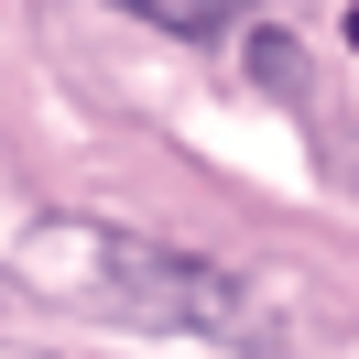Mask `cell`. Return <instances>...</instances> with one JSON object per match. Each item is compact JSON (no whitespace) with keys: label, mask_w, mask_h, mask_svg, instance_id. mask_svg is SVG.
<instances>
[{"label":"cell","mask_w":359,"mask_h":359,"mask_svg":"<svg viewBox=\"0 0 359 359\" xmlns=\"http://www.w3.org/2000/svg\"><path fill=\"white\" fill-rule=\"evenodd\" d=\"M33 272L66 283V294H88V305H109V316H131V327H153V337H218V348H250V359L283 348V327H272L262 294L229 262H196V250H175V240L55 218L44 250H33Z\"/></svg>","instance_id":"1"},{"label":"cell","mask_w":359,"mask_h":359,"mask_svg":"<svg viewBox=\"0 0 359 359\" xmlns=\"http://www.w3.org/2000/svg\"><path fill=\"white\" fill-rule=\"evenodd\" d=\"M109 11H131V22L175 33V44H218V33H240L262 0H109Z\"/></svg>","instance_id":"2"},{"label":"cell","mask_w":359,"mask_h":359,"mask_svg":"<svg viewBox=\"0 0 359 359\" xmlns=\"http://www.w3.org/2000/svg\"><path fill=\"white\" fill-rule=\"evenodd\" d=\"M250 76H262V88H294V44H283V33H262V44H250Z\"/></svg>","instance_id":"3"},{"label":"cell","mask_w":359,"mask_h":359,"mask_svg":"<svg viewBox=\"0 0 359 359\" xmlns=\"http://www.w3.org/2000/svg\"><path fill=\"white\" fill-rule=\"evenodd\" d=\"M0 359H66V348H33V337H0Z\"/></svg>","instance_id":"4"},{"label":"cell","mask_w":359,"mask_h":359,"mask_svg":"<svg viewBox=\"0 0 359 359\" xmlns=\"http://www.w3.org/2000/svg\"><path fill=\"white\" fill-rule=\"evenodd\" d=\"M0 305H11V272H0Z\"/></svg>","instance_id":"5"}]
</instances>
